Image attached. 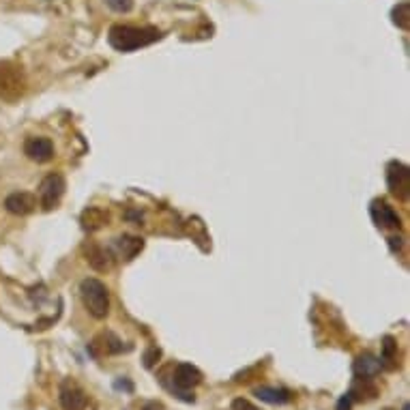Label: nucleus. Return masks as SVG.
I'll return each instance as SVG.
<instances>
[{
    "mask_svg": "<svg viewBox=\"0 0 410 410\" xmlns=\"http://www.w3.org/2000/svg\"><path fill=\"white\" fill-rule=\"evenodd\" d=\"M114 387H116V389H125V391H133V385L127 382V380H116Z\"/></svg>",
    "mask_w": 410,
    "mask_h": 410,
    "instance_id": "21",
    "label": "nucleus"
},
{
    "mask_svg": "<svg viewBox=\"0 0 410 410\" xmlns=\"http://www.w3.org/2000/svg\"><path fill=\"white\" fill-rule=\"evenodd\" d=\"M80 296L86 312L97 320H103L110 312V290L97 277H86L80 283Z\"/></svg>",
    "mask_w": 410,
    "mask_h": 410,
    "instance_id": "2",
    "label": "nucleus"
},
{
    "mask_svg": "<svg viewBox=\"0 0 410 410\" xmlns=\"http://www.w3.org/2000/svg\"><path fill=\"white\" fill-rule=\"evenodd\" d=\"M103 3L114 13H129L133 9V0H103Z\"/></svg>",
    "mask_w": 410,
    "mask_h": 410,
    "instance_id": "17",
    "label": "nucleus"
},
{
    "mask_svg": "<svg viewBox=\"0 0 410 410\" xmlns=\"http://www.w3.org/2000/svg\"><path fill=\"white\" fill-rule=\"evenodd\" d=\"M24 93L22 71L13 63H0V99L13 101Z\"/></svg>",
    "mask_w": 410,
    "mask_h": 410,
    "instance_id": "4",
    "label": "nucleus"
},
{
    "mask_svg": "<svg viewBox=\"0 0 410 410\" xmlns=\"http://www.w3.org/2000/svg\"><path fill=\"white\" fill-rule=\"evenodd\" d=\"M391 22H393L400 30H408L410 28V3L408 0H402L393 9H391Z\"/></svg>",
    "mask_w": 410,
    "mask_h": 410,
    "instance_id": "15",
    "label": "nucleus"
},
{
    "mask_svg": "<svg viewBox=\"0 0 410 410\" xmlns=\"http://www.w3.org/2000/svg\"><path fill=\"white\" fill-rule=\"evenodd\" d=\"M159 354H162V352H159V348L151 346V348L147 350V354H144V365H147V367H153L155 361L159 359Z\"/></svg>",
    "mask_w": 410,
    "mask_h": 410,
    "instance_id": "18",
    "label": "nucleus"
},
{
    "mask_svg": "<svg viewBox=\"0 0 410 410\" xmlns=\"http://www.w3.org/2000/svg\"><path fill=\"white\" fill-rule=\"evenodd\" d=\"M67 185H65V176L58 174V172H52L47 174L41 185H39V202L45 211H52V208H56L61 198H63V193H65Z\"/></svg>",
    "mask_w": 410,
    "mask_h": 410,
    "instance_id": "6",
    "label": "nucleus"
},
{
    "mask_svg": "<svg viewBox=\"0 0 410 410\" xmlns=\"http://www.w3.org/2000/svg\"><path fill=\"white\" fill-rule=\"evenodd\" d=\"M61 406L65 410H84L86 408V396L84 391L71 382H65L61 387Z\"/></svg>",
    "mask_w": 410,
    "mask_h": 410,
    "instance_id": "10",
    "label": "nucleus"
},
{
    "mask_svg": "<svg viewBox=\"0 0 410 410\" xmlns=\"http://www.w3.org/2000/svg\"><path fill=\"white\" fill-rule=\"evenodd\" d=\"M172 382H166V387L172 391L174 396H178L183 402H193V396L189 391L202 382V374L198 367H193L189 363H178L174 369H172Z\"/></svg>",
    "mask_w": 410,
    "mask_h": 410,
    "instance_id": "3",
    "label": "nucleus"
},
{
    "mask_svg": "<svg viewBox=\"0 0 410 410\" xmlns=\"http://www.w3.org/2000/svg\"><path fill=\"white\" fill-rule=\"evenodd\" d=\"M34 206H37V198L28 191L9 193L5 200V208L11 213V215H28V213L34 211Z\"/></svg>",
    "mask_w": 410,
    "mask_h": 410,
    "instance_id": "9",
    "label": "nucleus"
},
{
    "mask_svg": "<svg viewBox=\"0 0 410 410\" xmlns=\"http://www.w3.org/2000/svg\"><path fill=\"white\" fill-rule=\"evenodd\" d=\"M402 410H408V404H404V408Z\"/></svg>",
    "mask_w": 410,
    "mask_h": 410,
    "instance_id": "22",
    "label": "nucleus"
},
{
    "mask_svg": "<svg viewBox=\"0 0 410 410\" xmlns=\"http://www.w3.org/2000/svg\"><path fill=\"white\" fill-rule=\"evenodd\" d=\"M396 356H398V344L393 337H385L382 340V356H380V365L385 367H393V361H396Z\"/></svg>",
    "mask_w": 410,
    "mask_h": 410,
    "instance_id": "16",
    "label": "nucleus"
},
{
    "mask_svg": "<svg viewBox=\"0 0 410 410\" xmlns=\"http://www.w3.org/2000/svg\"><path fill=\"white\" fill-rule=\"evenodd\" d=\"M24 155L30 159V162L37 164H45L54 157V144H52L50 138L43 136H30L24 142Z\"/></svg>",
    "mask_w": 410,
    "mask_h": 410,
    "instance_id": "8",
    "label": "nucleus"
},
{
    "mask_svg": "<svg viewBox=\"0 0 410 410\" xmlns=\"http://www.w3.org/2000/svg\"><path fill=\"white\" fill-rule=\"evenodd\" d=\"M335 410H352V396L346 393L340 398V402H337V408Z\"/></svg>",
    "mask_w": 410,
    "mask_h": 410,
    "instance_id": "20",
    "label": "nucleus"
},
{
    "mask_svg": "<svg viewBox=\"0 0 410 410\" xmlns=\"http://www.w3.org/2000/svg\"><path fill=\"white\" fill-rule=\"evenodd\" d=\"M233 410H260V408H258V406H254L252 402H247V400L239 398V400H235V402H233Z\"/></svg>",
    "mask_w": 410,
    "mask_h": 410,
    "instance_id": "19",
    "label": "nucleus"
},
{
    "mask_svg": "<svg viewBox=\"0 0 410 410\" xmlns=\"http://www.w3.org/2000/svg\"><path fill=\"white\" fill-rule=\"evenodd\" d=\"M86 260L93 266L95 271H110L112 269V256L110 252H105L99 245H91L86 247Z\"/></svg>",
    "mask_w": 410,
    "mask_h": 410,
    "instance_id": "13",
    "label": "nucleus"
},
{
    "mask_svg": "<svg viewBox=\"0 0 410 410\" xmlns=\"http://www.w3.org/2000/svg\"><path fill=\"white\" fill-rule=\"evenodd\" d=\"M380 369H382L380 359H376V356L369 354V352L356 356V361H354V374H356V378H359V380L374 378Z\"/></svg>",
    "mask_w": 410,
    "mask_h": 410,
    "instance_id": "11",
    "label": "nucleus"
},
{
    "mask_svg": "<svg viewBox=\"0 0 410 410\" xmlns=\"http://www.w3.org/2000/svg\"><path fill=\"white\" fill-rule=\"evenodd\" d=\"M162 39V32L153 26H127V24H116L108 32V43L116 52H136L140 47H147Z\"/></svg>",
    "mask_w": 410,
    "mask_h": 410,
    "instance_id": "1",
    "label": "nucleus"
},
{
    "mask_svg": "<svg viewBox=\"0 0 410 410\" xmlns=\"http://www.w3.org/2000/svg\"><path fill=\"white\" fill-rule=\"evenodd\" d=\"M387 187L398 200H408L410 195V168L402 162H389L387 166Z\"/></svg>",
    "mask_w": 410,
    "mask_h": 410,
    "instance_id": "5",
    "label": "nucleus"
},
{
    "mask_svg": "<svg viewBox=\"0 0 410 410\" xmlns=\"http://www.w3.org/2000/svg\"><path fill=\"white\" fill-rule=\"evenodd\" d=\"M254 396L266 404H273V406H281L290 402V391L288 389H277V387H258L254 389Z\"/></svg>",
    "mask_w": 410,
    "mask_h": 410,
    "instance_id": "14",
    "label": "nucleus"
},
{
    "mask_svg": "<svg viewBox=\"0 0 410 410\" xmlns=\"http://www.w3.org/2000/svg\"><path fill=\"white\" fill-rule=\"evenodd\" d=\"M114 249H116V254L125 260H131L136 258L140 252H142V247H144V241H142L140 237H131V235H122V237H116L114 239Z\"/></svg>",
    "mask_w": 410,
    "mask_h": 410,
    "instance_id": "12",
    "label": "nucleus"
},
{
    "mask_svg": "<svg viewBox=\"0 0 410 410\" xmlns=\"http://www.w3.org/2000/svg\"><path fill=\"white\" fill-rule=\"evenodd\" d=\"M369 215H371V222L380 230H400L402 226L398 211L385 200H374L369 206Z\"/></svg>",
    "mask_w": 410,
    "mask_h": 410,
    "instance_id": "7",
    "label": "nucleus"
}]
</instances>
